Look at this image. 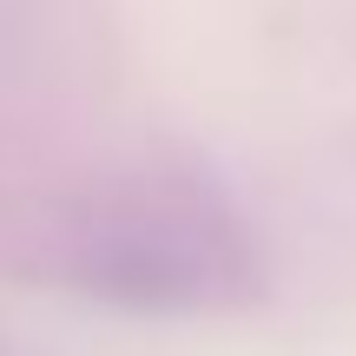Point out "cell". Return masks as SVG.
<instances>
[{
  "label": "cell",
  "mask_w": 356,
  "mask_h": 356,
  "mask_svg": "<svg viewBox=\"0 0 356 356\" xmlns=\"http://www.w3.org/2000/svg\"><path fill=\"white\" fill-rule=\"evenodd\" d=\"M73 277L119 304H204L238 291L244 238L211 191L159 178L92 204V218L73 231Z\"/></svg>",
  "instance_id": "6da1fadb"
}]
</instances>
